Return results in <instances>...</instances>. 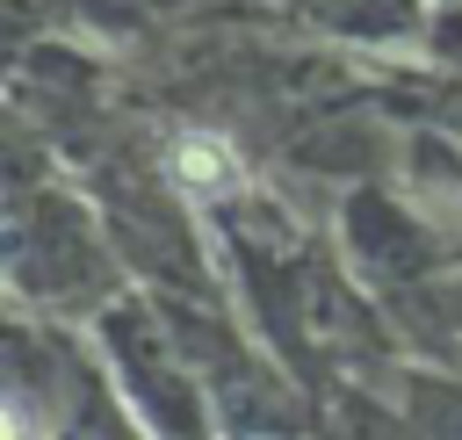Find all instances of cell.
<instances>
[{
    "label": "cell",
    "instance_id": "6da1fadb",
    "mask_svg": "<svg viewBox=\"0 0 462 440\" xmlns=\"http://www.w3.org/2000/svg\"><path fill=\"white\" fill-rule=\"evenodd\" d=\"M173 180H180L188 195H224V188H238V151H231L224 137L195 130V137L173 144Z\"/></svg>",
    "mask_w": 462,
    "mask_h": 440
}]
</instances>
